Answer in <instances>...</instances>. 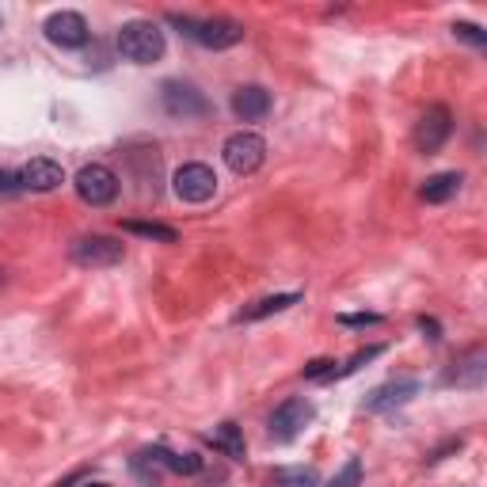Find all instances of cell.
Listing matches in <instances>:
<instances>
[{
    "instance_id": "obj_1",
    "label": "cell",
    "mask_w": 487,
    "mask_h": 487,
    "mask_svg": "<svg viewBox=\"0 0 487 487\" xmlns=\"http://www.w3.org/2000/svg\"><path fill=\"white\" fill-rule=\"evenodd\" d=\"M167 23L179 27V35L191 42L206 46V50H228V46L244 42V23L228 20V15H213V20H191V15H167Z\"/></svg>"
},
{
    "instance_id": "obj_2",
    "label": "cell",
    "mask_w": 487,
    "mask_h": 487,
    "mask_svg": "<svg viewBox=\"0 0 487 487\" xmlns=\"http://www.w3.org/2000/svg\"><path fill=\"white\" fill-rule=\"evenodd\" d=\"M167 50L164 42V30L152 23V20H130L122 23L118 30V54L133 61V65H152V61H160Z\"/></svg>"
},
{
    "instance_id": "obj_3",
    "label": "cell",
    "mask_w": 487,
    "mask_h": 487,
    "mask_svg": "<svg viewBox=\"0 0 487 487\" xmlns=\"http://www.w3.org/2000/svg\"><path fill=\"white\" fill-rule=\"evenodd\" d=\"M160 107H164V115L175 118V122L206 118L213 111V103L194 84H187V81H164L160 84Z\"/></svg>"
},
{
    "instance_id": "obj_4",
    "label": "cell",
    "mask_w": 487,
    "mask_h": 487,
    "mask_svg": "<svg viewBox=\"0 0 487 487\" xmlns=\"http://www.w3.org/2000/svg\"><path fill=\"white\" fill-rule=\"evenodd\" d=\"M73 263L81 267H91V270H103V267H118L126 259V244L115 240V236H103V233H91V236H81L73 240Z\"/></svg>"
},
{
    "instance_id": "obj_5",
    "label": "cell",
    "mask_w": 487,
    "mask_h": 487,
    "mask_svg": "<svg viewBox=\"0 0 487 487\" xmlns=\"http://www.w3.org/2000/svg\"><path fill=\"white\" fill-rule=\"evenodd\" d=\"M225 164L233 167L236 175H252V172H259L263 167V160H267V141L259 133H252V130H236L233 137L225 141Z\"/></svg>"
},
{
    "instance_id": "obj_6",
    "label": "cell",
    "mask_w": 487,
    "mask_h": 487,
    "mask_svg": "<svg viewBox=\"0 0 487 487\" xmlns=\"http://www.w3.org/2000/svg\"><path fill=\"white\" fill-rule=\"evenodd\" d=\"M172 187H175V198L179 202H191V206H202L218 194V175H213L209 164H183L179 172L172 175Z\"/></svg>"
},
{
    "instance_id": "obj_7",
    "label": "cell",
    "mask_w": 487,
    "mask_h": 487,
    "mask_svg": "<svg viewBox=\"0 0 487 487\" xmlns=\"http://www.w3.org/2000/svg\"><path fill=\"white\" fill-rule=\"evenodd\" d=\"M76 194H81L88 206H111L118 198V175L107 164H84L81 172H76Z\"/></svg>"
},
{
    "instance_id": "obj_8",
    "label": "cell",
    "mask_w": 487,
    "mask_h": 487,
    "mask_svg": "<svg viewBox=\"0 0 487 487\" xmlns=\"http://www.w3.org/2000/svg\"><path fill=\"white\" fill-rule=\"evenodd\" d=\"M449 133H453V115H449V107H426V115L419 118V126H415V149L423 152V157H434V152L449 141Z\"/></svg>"
},
{
    "instance_id": "obj_9",
    "label": "cell",
    "mask_w": 487,
    "mask_h": 487,
    "mask_svg": "<svg viewBox=\"0 0 487 487\" xmlns=\"http://www.w3.org/2000/svg\"><path fill=\"white\" fill-rule=\"evenodd\" d=\"M312 415H316V407L309 400H301V396L278 404V407H274V415H270V438L274 441H294L304 426L312 423Z\"/></svg>"
},
{
    "instance_id": "obj_10",
    "label": "cell",
    "mask_w": 487,
    "mask_h": 487,
    "mask_svg": "<svg viewBox=\"0 0 487 487\" xmlns=\"http://www.w3.org/2000/svg\"><path fill=\"white\" fill-rule=\"evenodd\" d=\"M42 30L54 46H61V50H81V46L88 42V20L81 12H54Z\"/></svg>"
},
{
    "instance_id": "obj_11",
    "label": "cell",
    "mask_w": 487,
    "mask_h": 487,
    "mask_svg": "<svg viewBox=\"0 0 487 487\" xmlns=\"http://www.w3.org/2000/svg\"><path fill=\"white\" fill-rule=\"evenodd\" d=\"M15 175H20V187L23 191L46 194V191H57L61 183H65V167H61L57 160H50V157H35V160H27Z\"/></svg>"
},
{
    "instance_id": "obj_12",
    "label": "cell",
    "mask_w": 487,
    "mask_h": 487,
    "mask_svg": "<svg viewBox=\"0 0 487 487\" xmlns=\"http://www.w3.org/2000/svg\"><path fill=\"white\" fill-rule=\"evenodd\" d=\"M270 91L259 88V84H244L233 91V115L240 122H263L270 115Z\"/></svg>"
},
{
    "instance_id": "obj_13",
    "label": "cell",
    "mask_w": 487,
    "mask_h": 487,
    "mask_svg": "<svg viewBox=\"0 0 487 487\" xmlns=\"http://www.w3.org/2000/svg\"><path fill=\"white\" fill-rule=\"evenodd\" d=\"M483 377H487V355H483V346H472L468 355L449 370L446 385H457V389H480Z\"/></svg>"
},
{
    "instance_id": "obj_14",
    "label": "cell",
    "mask_w": 487,
    "mask_h": 487,
    "mask_svg": "<svg viewBox=\"0 0 487 487\" xmlns=\"http://www.w3.org/2000/svg\"><path fill=\"white\" fill-rule=\"evenodd\" d=\"M419 380H389V385H380L370 400H365V411H389V407H400L407 404L411 396H419Z\"/></svg>"
},
{
    "instance_id": "obj_15",
    "label": "cell",
    "mask_w": 487,
    "mask_h": 487,
    "mask_svg": "<svg viewBox=\"0 0 487 487\" xmlns=\"http://www.w3.org/2000/svg\"><path fill=\"white\" fill-rule=\"evenodd\" d=\"M206 441H209L213 449H221L228 461H244V457H248V446H244V431H240L233 419L221 423V426H213V431L206 434Z\"/></svg>"
},
{
    "instance_id": "obj_16",
    "label": "cell",
    "mask_w": 487,
    "mask_h": 487,
    "mask_svg": "<svg viewBox=\"0 0 487 487\" xmlns=\"http://www.w3.org/2000/svg\"><path fill=\"white\" fill-rule=\"evenodd\" d=\"M461 191V172H438V175H431L423 183V202H434V206H441V202H449V198Z\"/></svg>"
},
{
    "instance_id": "obj_17",
    "label": "cell",
    "mask_w": 487,
    "mask_h": 487,
    "mask_svg": "<svg viewBox=\"0 0 487 487\" xmlns=\"http://www.w3.org/2000/svg\"><path fill=\"white\" fill-rule=\"evenodd\" d=\"M157 453V461L164 472H175V476H194V472H202V457L198 453H175V449H164V446H152Z\"/></svg>"
},
{
    "instance_id": "obj_18",
    "label": "cell",
    "mask_w": 487,
    "mask_h": 487,
    "mask_svg": "<svg viewBox=\"0 0 487 487\" xmlns=\"http://www.w3.org/2000/svg\"><path fill=\"white\" fill-rule=\"evenodd\" d=\"M270 487H320V476L309 465H289L270 472Z\"/></svg>"
},
{
    "instance_id": "obj_19",
    "label": "cell",
    "mask_w": 487,
    "mask_h": 487,
    "mask_svg": "<svg viewBox=\"0 0 487 487\" xmlns=\"http://www.w3.org/2000/svg\"><path fill=\"white\" fill-rule=\"evenodd\" d=\"M297 301H301V294H274V297L255 301L252 309H244L240 320H263V316H270V312H286L289 304H297Z\"/></svg>"
},
{
    "instance_id": "obj_20",
    "label": "cell",
    "mask_w": 487,
    "mask_h": 487,
    "mask_svg": "<svg viewBox=\"0 0 487 487\" xmlns=\"http://www.w3.org/2000/svg\"><path fill=\"white\" fill-rule=\"evenodd\" d=\"M122 228L133 233V236H145V240H160V244H175L179 240L175 228L172 225H160V221H126Z\"/></svg>"
},
{
    "instance_id": "obj_21",
    "label": "cell",
    "mask_w": 487,
    "mask_h": 487,
    "mask_svg": "<svg viewBox=\"0 0 487 487\" xmlns=\"http://www.w3.org/2000/svg\"><path fill=\"white\" fill-rule=\"evenodd\" d=\"M358 483H362V461H358V457H350L339 476H331L324 487H358Z\"/></svg>"
},
{
    "instance_id": "obj_22",
    "label": "cell",
    "mask_w": 487,
    "mask_h": 487,
    "mask_svg": "<svg viewBox=\"0 0 487 487\" xmlns=\"http://www.w3.org/2000/svg\"><path fill=\"white\" fill-rule=\"evenodd\" d=\"M453 35L461 38V42H468V46H487V30H483V27H476V23H468V20L453 23Z\"/></svg>"
},
{
    "instance_id": "obj_23",
    "label": "cell",
    "mask_w": 487,
    "mask_h": 487,
    "mask_svg": "<svg viewBox=\"0 0 487 487\" xmlns=\"http://www.w3.org/2000/svg\"><path fill=\"white\" fill-rule=\"evenodd\" d=\"M380 350H385V346H365V350H358V355H355V358H350V362L343 365V370H335V377H350V373H355V370H362V365H365V362H373V358L380 355Z\"/></svg>"
},
{
    "instance_id": "obj_24",
    "label": "cell",
    "mask_w": 487,
    "mask_h": 487,
    "mask_svg": "<svg viewBox=\"0 0 487 487\" xmlns=\"http://www.w3.org/2000/svg\"><path fill=\"white\" fill-rule=\"evenodd\" d=\"M304 377L309 380H335V362L331 358H312L304 365Z\"/></svg>"
},
{
    "instance_id": "obj_25",
    "label": "cell",
    "mask_w": 487,
    "mask_h": 487,
    "mask_svg": "<svg viewBox=\"0 0 487 487\" xmlns=\"http://www.w3.org/2000/svg\"><path fill=\"white\" fill-rule=\"evenodd\" d=\"M339 324H346V328H373V324H380V316L377 312H355V316H339Z\"/></svg>"
},
{
    "instance_id": "obj_26",
    "label": "cell",
    "mask_w": 487,
    "mask_h": 487,
    "mask_svg": "<svg viewBox=\"0 0 487 487\" xmlns=\"http://www.w3.org/2000/svg\"><path fill=\"white\" fill-rule=\"evenodd\" d=\"M20 175L15 172H0V198H12V194H20Z\"/></svg>"
},
{
    "instance_id": "obj_27",
    "label": "cell",
    "mask_w": 487,
    "mask_h": 487,
    "mask_svg": "<svg viewBox=\"0 0 487 487\" xmlns=\"http://www.w3.org/2000/svg\"><path fill=\"white\" fill-rule=\"evenodd\" d=\"M419 331H426V339H441V328L434 316H419Z\"/></svg>"
},
{
    "instance_id": "obj_28",
    "label": "cell",
    "mask_w": 487,
    "mask_h": 487,
    "mask_svg": "<svg viewBox=\"0 0 487 487\" xmlns=\"http://www.w3.org/2000/svg\"><path fill=\"white\" fill-rule=\"evenodd\" d=\"M453 449H461V438H453V441H446V446H438L431 457H426V465H434V461H441L446 453H453Z\"/></svg>"
},
{
    "instance_id": "obj_29",
    "label": "cell",
    "mask_w": 487,
    "mask_h": 487,
    "mask_svg": "<svg viewBox=\"0 0 487 487\" xmlns=\"http://www.w3.org/2000/svg\"><path fill=\"white\" fill-rule=\"evenodd\" d=\"M88 487H107V483H88Z\"/></svg>"
}]
</instances>
